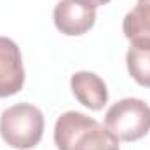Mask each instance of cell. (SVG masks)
<instances>
[{"instance_id": "1", "label": "cell", "mask_w": 150, "mask_h": 150, "mask_svg": "<svg viewBox=\"0 0 150 150\" xmlns=\"http://www.w3.org/2000/svg\"><path fill=\"white\" fill-rule=\"evenodd\" d=\"M58 150H119V138L112 131L86 113H61L54 126Z\"/></svg>"}, {"instance_id": "2", "label": "cell", "mask_w": 150, "mask_h": 150, "mask_svg": "<svg viewBox=\"0 0 150 150\" xmlns=\"http://www.w3.org/2000/svg\"><path fill=\"white\" fill-rule=\"evenodd\" d=\"M44 134V115L35 105L18 103L4 110L0 115L2 140L18 150L37 147Z\"/></svg>"}, {"instance_id": "9", "label": "cell", "mask_w": 150, "mask_h": 150, "mask_svg": "<svg viewBox=\"0 0 150 150\" xmlns=\"http://www.w3.org/2000/svg\"><path fill=\"white\" fill-rule=\"evenodd\" d=\"M84 2L91 4L93 7H100V5H105V4H108L110 0H84Z\"/></svg>"}, {"instance_id": "3", "label": "cell", "mask_w": 150, "mask_h": 150, "mask_svg": "<svg viewBox=\"0 0 150 150\" xmlns=\"http://www.w3.org/2000/svg\"><path fill=\"white\" fill-rule=\"evenodd\" d=\"M105 126L122 142H138L150 131V107L143 100L124 98L108 108Z\"/></svg>"}, {"instance_id": "8", "label": "cell", "mask_w": 150, "mask_h": 150, "mask_svg": "<svg viewBox=\"0 0 150 150\" xmlns=\"http://www.w3.org/2000/svg\"><path fill=\"white\" fill-rule=\"evenodd\" d=\"M127 72L143 87H150V45L131 44L126 54Z\"/></svg>"}, {"instance_id": "7", "label": "cell", "mask_w": 150, "mask_h": 150, "mask_svg": "<svg viewBox=\"0 0 150 150\" xmlns=\"http://www.w3.org/2000/svg\"><path fill=\"white\" fill-rule=\"evenodd\" d=\"M122 32L131 44L150 45V0H138L124 16Z\"/></svg>"}, {"instance_id": "6", "label": "cell", "mask_w": 150, "mask_h": 150, "mask_svg": "<svg viewBox=\"0 0 150 150\" xmlns=\"http://www.w3.org/2000/svg\"><path fill=\"white\" fill-rule=\"evenodd\" d=\"M72 93L79 103L87 107L89 110H101L105 103L108 101V91L107 84L100 75L93 72H77L70 79Z\"/></svg>"}, {"instance_id": "5", "label": "cell", "mask_w": 150, "mask_h": 150, "mask_svg": "<svg viewBox=\"0 0 150 150\" xmlns=\"http://www.w3.org/2000/svg\"><path fill=\"white\" fill-rule=\"evenodd\" d=\"M25 68L19 47L14 40L0 37V98L12 96L23 89Z\"/></svg>"}, {"instance_id": "4", "label": "cell", "mask_w": 150, "mask_h": 150, "mask_svg": "<svg viewBox=\"0 0 150 150\" xmlns=\"http://www.w3.org/2000/svg\"><path fill=\"white\" fill-rule=\"evenodd\" d=\"M96 21V7L84 0H59L54 7L56 28L70 37L87 33Z\"/></svg>"}]
</instances>
